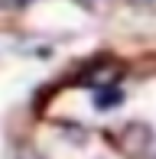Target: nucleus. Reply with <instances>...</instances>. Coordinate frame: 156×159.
I'll list each match as a JSON object with an SVG mask.
<instances>
[{
	"instance_id": "nucleus-1",
	"label": "nucleus",
	"mask_w": 156,
	"mask_h": 159,
	"mask_svg": "<svg viewBox=\"0 0 156 159\" xmlns=\"http://www.w3.org/2000/svg\"><path fill=\"white\" fill-rule=\"evenodd\" d=\"M120 101V91L114 88V84H108V88H98V107H111Z\"/></svg>"
},
{
	"instance_id": "nucleus-2",
	"label": "nucleus",
	"mask_w": 156,
	"mask_h": 159,
	"mask_svg": "<svg viewBox=\"0 0 156 159\" xmlns=\"http://www.w3.org/2000/svg\"><path fill=\"white\" fill-rule=\"evenodd\" d=\"M133 3H143V7H156V0H133Z\"/></svg>"
}]
</instances>
